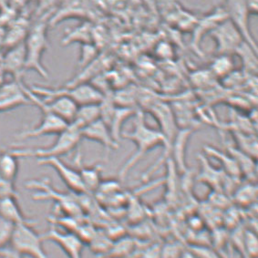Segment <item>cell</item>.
<instances>
[{
    "label": "cell",
    "instance_id": "16",
    "mask_svg": "<svg viewBox=\"0 0 258 258\" xmlns=\"http://www.w3.org/2000/svg\"><path fill=\"white\" fill-rule=\"evenodd\" d=\"M2 64L6 75H10L15 82H23V76L26 72L24 42L13 48L2 50Z\"/></svg>",
    "mask_w": 258,
    "mask_h": 258
},
{
    "label": "cell",
    "instance_id": "6",
    "mask_svg": "<svg viewBox=\"0 0 258 258\" xmlns=\"http://www.w3.org/2000/svg\"><path fill=\"white\" fill-rule=\"evenodd\" d=\"M43 237L33 225H15L10 239V249L20 255L31 258H48L43 247Z\"/></svg>",
    "mask_w": 258,
    "mask_h": 258
},
{
    "label": "cell",
    "instance_id": "1",
    "mask_svg": "<svg viewBox=\"0 0 258 258\" xmlns=\"http://www.w3.org/2000/svg\"><path fill=\"white\" fill-rule=\"evenodd\" d=\"M121 136L129 140L135 144L136 151L130 158L129 161L125 163L120 172V177L123 179L128 172L137 163L152 151L158 146L164 145V138L163 134L157 130L150 127L145 120V116L143 111L138 110L135 113L134 128L130 132H122Z\"/></svg>",
    "mask_w": 258,
    "mask_h": 258
},
{
    "label": "cell",
    "instance_id": "18",
    "mask_svg": "<svg viewBox=\"0 0 258 258\" xmlns=\"http://www.w3.org/2000/svg\"><path fill=\"white\" fill-rule=\"evenodd\" d=\"M82 139H87L101 144L107 153L119 148V143L115 140L108 125L101 119L96 120L81 131Z\"/></svg>",
    "mask_w": 258,
    "mask_h": 258
},
{
    "label": "cell",
    "instance_id": "41",
    "mask_svg": "<svg viewBox=\"0 0 258 258\" xmlns=\"http://www.w3.org/2000/svg\"><path fill=\"white\" fill-rule=\"evenodd\" d=\"M9 8V0H0V10Z\"/></svg>",
    "mask_w": 258,
    "mask_h": 258
},
{
    "label": "cell",
    "instance_id": "42",
    "mask_svg": "<svg viewBox=\"0 0 258 258\" xmlns=\"http://www.w3.org/2000/svg\"><path fill=\"white\" fill-rule=\"evenodd\" d=\"M1 254H2V253H1ZM2 255H3V258H10V257H8V256H7V255H4V254H2Z\"/></svg>",
    "mask_w": 258,
    "mask_h": 258
},
{
    "label": "cell",
    "instance_id": "24",
    "mask_svg": "<svg viewBox=\"0 0 258 258\" xmlns=\"http://www.w3.org/2000/svg\"><path fill=\"white\" fill-rule=\"evenodd\" d=\"M205 151L206 154L215 157L216 160H218L220 163H222L224 170L229 175L230 178L239 179L240 177L242 176L238 164L231 155L222 153L219 150L213 148L211 146H206Z\"/></svg>",
    "mask_w": 258,
    "mask_h": 258
},
{
    "label": "cell",
    "instance_id": "34",
    "mask_svg": "<svg viewBox=\"0 0 258 258\" xmlns=\"http://www.w3.org/2000/svg\"><path fill=\"white\" fill-rule=\"evenodd\" d=\"M189 251L198 258H220L213 250L205 246H191Z\"/></svg>",
    "mask_w": 258,
    "mask_h": 258
},
{
    "label": "cell",
    "instance_id": "36",
    "mask_svg": "<svg viewBox=\"0 0 258 258\" xmlns=\"http://www.w3.org/2000/svg\"><path fill=\"white\" fill-rule=\"evenodd\" d=\"M158 55L162 57H169L172 55V48L166 43L159 45L157 48Z\"/></svg>",
    "mask_w": 258,
    "mask_h": 258
},
{
    "label": "cell",
    "instance_id": "39",
    "mask_svg": "<svg viewBox=\"0 0 258 258\" xmlns=\"http://www.w3.org/2000/svg\"><path fill=\"white\" fill-rule=\"evenodd\" d=\"M6 73L2 64V50H0V88L5 83Z\"/></svg>",
    "mask_w": 258,
    "mask_h": 258
},
{
    "label": "cell",
    "instance_id": "4",
    "mask_svg": "<svg viewBox=\"0 0 258 258\" xmlns=\"http://www.w3.org/2000/svg\"><path fill=\"white\" fill-rule=\"evenodd\" d=\"M29 89L43 100H48L57 96H65L75 101L79 106L100 103L104 96L93 84L87 82L59 88L33 85Z\"/></svg>",
    "mask_w": 258,
    "mask_h": 258
},
{
    "label": "cell",
    "instance_id": "14",
    "mask_svg": "<svg viewBox=\"0 0 258 258\" xmlns=\"http://www.w3.org/2000/svg\"><path fill=\"white\" fill-rule=\"evenodd\" d=\"M42 117L37 126L22 131L21 133L16 134V138L19 141H24L28 139L38 138L44 135L58 134L63 132L68 127L69 123L65 120L58 118L56 115L50 112H41Z\"/></svg>",
    "mask_w": 258,
    "mask_h": 258
},
{
    "label": "cell",
    "instance_id": "8",
    "mask_svg": "<svg viewBox=\"0 0 258 258\" xmlns=\"http://www.w3.org/2000/svg\"><path fill=\"white\" fill-rule=\"evenodd\" d=\"M225 11L227 18L239 31L245 43L248 44L257 52V44L255 42L249 27V13L244 0H225Z\"/></svg>",
    "mask_w": 258,
    "mask_h": 258
},
{
    "label": "cell",
    "instance_id": "11",
    "mask_svg": "<svg viewBox=\"0 0 258 258\" xmlns=\"http://www.w3.org/2000/svg\"><path fill=\"white\" fill-rule=\"evenodd\" d=\"M91 16L92 10L87 0H60L57 9L48 19V26L55 27L65 19H89Z\"/></svg>",
    "mask_w": 258,
    "mask_h": 258
},
{
    "label": "cell",
    "instance_id": "31",
    "mask_svg": "<svg viewBox=\"0 0 258 258\" xmlns=\"http://www.w3.org/2000/svg\"><path fill=\"white\" fill-rule=\"evenodd\" d=\"M98 57V48L93 43L82 44L79 67L81 70L86 68Z\"/></svg>",
    "mask_w": 258,
    "mask_h": 258
},
{
    "label": "cell",
    "instance_id": "9",
    "mask_svg": "<svg viewBox=\"0 0 258 258\" xmlns=\"http://www.w3.org/2000/svg\"><path fill=\"white\" fill-rule=\"evenodd\" d=\"M209 34L215 40L218 55H231L244 42L239 31L228 19L217 25Z\"/></svg>",
    "mask_w": 258,
    "mask_h": 258
},
{
    "label": "cell",
    "instance_id": "2",
    "mask_svg": "<svg viewBox=\"0 0 258 258\" xmlns=\"http://www.w3.org/2000/svg\"><path fill=\"white\" fill-rule=\"evenodd\" d=\"M48 18L35 19L25 39L26 72L33 71L44 79H48V72L42 62L45 51L49 47L48 39Z\"/></svg>",
    "mask_w": 258,
    "mask_h": 258
},
{
    "label": "cell",
    "instance_id": "22",
    "mask_svg": "<svg viewBox=\"0 0 258 258\" xmlns=\"http://www.w3.org/2000/svg\"><path fill=\"white\" fill-rule=\"evenodd\" d=\"M101 119L100 103L79 106L74 119L70 124L74 125L82 131L88 125Z\"/></svg>",
    "mask_w": 258,
    "mask_h": 258
},
{
    "label": "cell",
    "instance_id": "27",
    "mask_svg": "<svg viewBox=\"0 0 258 258\" xmlns=\"http://www.w3.org/2000/svg\"><path fill=\"white\" fill-rule=\"evenodd\" d=\"M200 159H202L201 162L203 163V169H202L201 174L199 176L201 182H206L208 185H210L215 189H218L222 187V184L224 182L222 172H218L214 168L211 167V165L206 162V157L200 156Z\"/></svg>",
    "mask_w": 258,
    "mask_h": 258
},
{
    "label": "cell",
    "instance_id": "30",
    "mask_svg": "<svg viewBox=\"0 0 258 258\" xmlns=\"http://www.w3.org/2000/svg\"><path fill=\"white\" fill-rule=\"evenodd\" d=\"M257 196V189L253 183H248L246 185L241 187L239 190H237L234 198L238 204L242 206H247L251 205L253 202L256 200Z\"/></svg>",
    "mask_w": 258,
    "mask_h": 258
},
{
    "label": "cell",
    "instance_id": "17",
    "mask_svg": "<svg viewBox=\"0 0 258 258\" xmlns=\"http://www.w3.org/2000/svg\"><path fill=\"white\" fill-rule=\"evenodd\" d=\"M227 14L224 7L217 8L213 10L210 14L205 16L203 19H198L195 28L192 29V39L191 45L192 48L198 54H201L200 44L202 39L205 37L206 33H210L213 29L221 22H223L225 19H227Z\"/></svg>",
    "mask_w": 258,
    "mask_h": 258
},
{
    "label": "cell",
    "instance_id": "44",
    "mask_svg": "<svg viewBox=\"0 0 258 258\" xmlns=\"http://www.w3.org/2000/svg\"><path fill=\"white\" fill-rule=\"evenodd\" d=\"M103 258H114V257H110V256H105V257Z\"/></svg>",
    "mask_w": 258,
    "mask_h": 258
},
{
    "label": "cell",
    "instance_id": "10",
    "mask_svg": "<svg viewBox=\"0 0 258 258\" xmlns=\"http://www.w3.org/2000/svg\"><path fill=\"white\" fill-rule=\"evenodd\" d=\"M37 163L41 166L51 167L57 172L58 176L61 178L64 183L67 185L70 190L73 192L82 195L88 194L83 185L82 178L77 169L69 166L68 164L61 161L59 157H46L37 159Z\"/></svg>",
    "mask_w": 258,
    "mask_h": 258
},
{
    "label": "cell",
    "instance_id": "20",
    "mask_svg": "<svg viewBox=\"0 0 258 258\" xmlns=\"http://www.w3.org/2000/svg\"><path fill=\"white\" fill-rule=\"evenodd\" d=\"M75 163L78 166V172L82 178L83 185L86 189L87 192H92L97 191L98 187L100 186L101 182V165H92V166H84L82 164V157L80 154L75 158Z\"/></svg>",
    "mask_w": 258,
    "mask_h": 258
},
{
    "label": "cell",
    "instance_id": "3",
    "mask_svg": "<svg viewBox=\"0 0 258 258\" xmlns=\"http://www.w3.org/2000/svg\"><path fill=\"white\" fill-rule=\"evenodd\" d=\"M81 130L74 125L69 124L67 128L57 134L56 141L48 147L28 149L12 148V152L19 158L60 157L71 153L82 141Z\"/></svg>",
    "mask_w": 258,
    "mask_h": 258
},
{
    "label": "cell",
    "instance_id": "32",
    "mask_svg": "<svg viewBox=\"0 0 258 258\" xmlns=\"http://www.w3.org/2000/svg\"><path fill=\"white\" fill-rule=\"evenodd\" d=\"M244 246L247 258H256L257 239H256V235L252 231H247L244 233Z\"/></svg>",
    "mask_w": 258,
    "mask_h": 258
},
{
    "label": "cell",
    "instance_id": "5",
    "mask_svg": "<svg viewBox=\"0 0 258 258\" xmlns=\"http://www.w3.org/2000/svg\"><path fill=\"white\" fill-rule=\"evenodd\" d=\"M25 187L29 190L36 191L33 194V199L36 201L52 200L57 204L58 209L63 211L66 215L77 217L82 214V209L78 202L69 195H65L55 190L48 178L31 179L25 182Z\"/></svg>",
    "mask_w": 258,
    "mask_h": 258
},
{
    "label": "cell",
    "instance_id": "35",
    "mask_svg": "<svg viewBox=\"0 0 258 258\" xmlns=\"http://www.w3.org/2000/svg\"><path fill=\"white\" fill-rule=\"evenodd\" d=\"M31 2H33V0H9V8L15 10L17 13H21L28 10Z\"/></svg>",
    "mask_w": 258,
    "mask_h": 258
},
{
    "label": "cell",
    "instance_id": "15",
    "mask_svg": "<svg viewBox=\"0 0 258 258\" xmlns=\"http://www.w3.org/2000/svg\"><path fill=\"white\" fill-rule=\"evenodd\" d=\"M32 14L29 10L19 13L6 28L5 39L2 50L23 43L32 25Z\"/></svg>",
    "mask_w": 258,
    "mask_h": 258
},
{
    "label": "cell",
    "instance_id": "37",
    "mask_svg": "<svg viewBox=\"0 0 258 258\" xmlns=\"http://www.w3.org/2000/svg\"><path fill=\"white\" fill-rule=\"evenodd\" d=\"M249 13L251 15L257 14V0H244Z\"/></svg>",
    "mask_w": 258,
    "mask_h": 258
},
{
    "label": "cell",
    "instance_id": "23",
    "mask_svg": "<svg viewBox=\"0 0 258 258\" xmlns=\"http://www.w3.org/2000/svg\"><path fill=\"white\" fill-rule=\"evenodd\" d=\"M79 42L82 44L93 43V27L90 21H85L74 29L68 30L62 39V45Z\"/></svg>",
    "mask_w": 258,
    "mask_h": 258
},
{
    "label": "cell",
    "instance_id": "21",
    "mask_svg": "<svg viewBox=\"0 0 258 258\" xmlns=\"http://www.w3.org/2000/svg\"><path fill=\"white\" fill-rule=\"evenodd\" d=\"M19 159L11 149L0 152V180L15 183L19 173Z\"/></svg>",
    "mask_w": 258,
    "mask_h": 258
},
{
    "label": "cell",
    "instance_id": "26",
    "mask_svg": "<svg viewBox=\"0 0 258 258\" xmlns=\"http://www.w3.org/2000/svg\"><path fill=\"white\" fill-rule=\"evenodd\" d=\"M234 68L231 55H218L211 65L210 72L215 78H226L231 75Z\"/></svg>",
    "mask_w": 258,
    "mask_h": 258
},
{
    "label": "cell",
    "instance_id": "33",
    "mask_svg": "<svg viewBox=\"0 0 258 258\" xmlns=\"http://www.w3.org/2000/svg\"><path fill=\"white\" fill-rule=\"evenodd\" d=\"M14 226L0 216V249L6 248L10 244Z\"/></svg>",
    "mask_w": 258,
    "mask_h": 258
},
{
    "label": "cell",
    "instance_id": "38",
    "mask_svg": "<svg viewBox=\"0 0 258 258\" xmlns=\"http://www.w3.org/2000/svg\"><path fill=\"white\" fill-rule=\"evenodd\" d=\"M0 253H2V254H4V255H7L8 257L10 258H23L22 257V255H20L19 253H16V252L12 251L10 248H8V247L0 249Z\"/></svg>",
    "mask_w": 258,
    "mask_h": 258
},
{
    "label": "cell",
    "instance_id": "29",
    "mask_svg": "<svg viewBox=\"0 0 258 258\" xmlns=\"http://www.w3.org/2000/svg\"><path fill=\"white\" fill-rule=\"evenodd\" d=\"M36 2V9L33 11L32 19H38L41 18H49L57 9L60 0H33Z\"/></svg>",
    "mask_w": 258,
    "mask_h": 258
},
{
    "label": "cell",
    "instance_id": "7",
    "mask_svg": "<svg viewBox=\"0 0 258 258\" xmlns=\"http://www.w3.org/2000/svg\"><path fill=\"white\" fill-rule=\"evenodd\" d=\"M151 111L153 117L157 120L158 124L160 125V132L164 138V153L156 163V166H153L149 171V173L145 174L144 177H148L150 174H152V172L163 163V161L169 159L172 153V144L178 132V124L171 106L166 103H157L151 108Z\"/></svg>",
    "mask_w": 258,
    "mask_h": 258
},
{
    "label": "cell",
    "instance_id": "19",
    "mask_svg": "<svg viewBox=\"0 0 258 258\" xmlns=\"http://www.w3.org/2000/svg\"><path fill=\"white\" fill-rule=\"evenodd\" d=\"M0 216L12 225H30L35 226L37 221L28 218L21 210L17 197L7 196L0 198Z\"/></svg>",
    "mask_w": 258,
    "mask_h": 258
},
{
    "label": "cell",
    "instance_id": "43",
    "mask_svg": "<svg viewBox=\"0 0 258 258\" xmlns=\"http://www.w3.org/2000/svg\"><path fill=\"white\" fill-rule=\"evenodd\" d=\"M0 258H3V255L1 254V253H0Z\"/></svg>",
    "mask_w": 258,
    "mask_h": 258
},
{
    "label": "cell",
    "instance_id": "12",
    "mask_svg": "<svg viewBox=\"0 0 258 258\" xmlns=\"http://www.w3.org/2000/svg\"><path fill=\"white\" fill-rule=\"evenodd\" d=\"M44 241L48 240L57 244L69 258H82V252L84 248V242L82 238L73 232H60L55 225L42 235Z\"/></svg>",
    "mask_w": 258,
    "mask_h": 258
},
{
    "label": "cell",
    "instance_id": "13",
    "mask_svg": "<svg viewBox=\"0 0 258 258\" xmlns=\"http://www.w3.org/2000/svg\"><path fill=\"white\" fill-rule=\"evenodd\" d=\"M24 82H5L0 88V112L14 110L19 107L32 105L26 93Z\"/></svg>",
    "mask_w": 258,
    "mask_h": 258
},
{
    "label": "cell",
    "instance_id": "28",
    "mask_svg": "<svg viewBox=\"0 0 258 258\" xmlns=\"http://www.w3.org/2000/svg\"><path fill=\"white\" fill-rule=\"evenodd\" d=\"M235 54L242 59L244 68L250 72L256 73L257 72V52L254 51L248 44L243 42L239 48L236 49Z\"/></svg>",
    "mask_w": 258,
    "mask_h": 258
},
{
    "label": "cell",
    "instance_id": "25",
    "mask_svg": "<svg viewBox=\"0 0 258 258\" xmlns=\"http://www.w3.org/2000/svg\"><path fill=\"white\" fill-rule=\"evenodd\" d=\"M234 139L239 146V150L247 153L251 157L256 159L257 155V140L255 134L243 133V132H233Z\"/></svg>",
    "mask_w": 258,
    "mask_h": 258
},
{
    "label": "cell",
    "instance_id": "40",
    "mask_svg": "<svg viewBox=\"0 0 258 258\" xmlns=\"http://www.w3.org/2000/svg\"><path fill=\"white\" fill-rule=\"evenodd\" d=\"M182 258H198L196 257L194 253H191L189 250L187 251H183L182 253Z\"/></svg>",
    "mask_w": 258,
    "mask_h": 258
}]
</instances>
